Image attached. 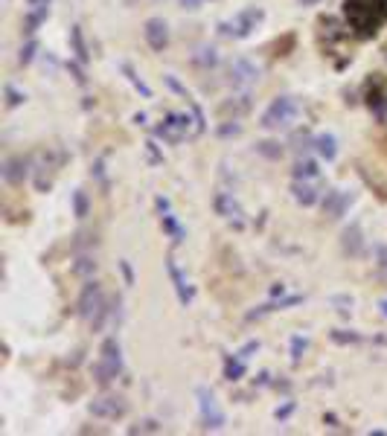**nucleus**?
Masks as SVG:
<instances>
[{
	"mask_svg": "<svg viewBox=\"0 0 387 436\" xmlns=\"http://www.w3.org/2000/svg\"><path fill=\"white\" fill-rule=\"evenodd\" d=\"M79 314L90 323V332H100L105 326V317H108V305H105V297H102V288L96 279H90L79 297Z\"/></svg>",
	"mask_w": 387,
	"mask_h": 436,
	"instance_id": "3",
	"label": "nucleus"
},
{
	"mask_svg": "<svg viewBox=\"0 0 387 436\" xmlns=\"http://www.w3.org/2000/svg\"><path fill=\"white\" fill-rule=\"evenodd\" d=\"M352 204V195L350 192H341V189H329L326 198H323V215L329 218H341L347 212V207Z\"/></svg>",
	"mask_w": 387,
	"mask_h": 436,
	"instance_id": "12",
	"label": "nucleus"
},
{
	"mask_svg": "<svg viewBox=\"0 0 387 436\" xmlns=\"http://www.w3.org/2000/svg\"><path fill=\"white\" fill-rule=\"evenodd\" d=\"M297 4H300V6H318L321 0H297Z\"/></svg>",
	"mask_w": 387,
	"mask_h": 436,
	"instance_id": "44",
	"label": "nucleus"
},
{
	"mask_svg": "<svg viewBox=\"0 0 387 436\" xmlns=\"http://www.w3.org/2000/svg\"><path fill=\"white\" fill-rule=\"evenodd\" d=\"M47 15H50V4H35V6H30V15H27V20H23V32L32 35L41 27V23L47 20Z\"/></svg>",
	"mask_w": 387,
	"mask_h": 436,
	"instance_id": "19",
	"label": "nucleus"
},
{
	"mask_svg": "<svg viewBox=\"0 0 387 436\" xmlns=\"http://www.w3.org/2000/svg\"><path fill=\"white\" fill-rule=\"evenodd\" d=\"M292 410H294V404L288 401L285 407H280V410H277V419H288V416H292Z\"/></svg>",
	"mask_w": 387,
	"mask_h": 436,
	"instance_id": "40",
	"label": "nucleus"
},
{
	"mask_svg": "<svg viewBox=\"0 0 387 436\" xmlns=\"http://www.w3.org/2000/svg\"><path fill=\"white\" fill-rule=\"evenodd\" d=\"M262 18H265V12L259 9V6H251V9H245V12H239L230 23H225V32L227 35H233V38H248L259 23H262Z\"/></svg>",
	"mask_w": 387,
	"mask_h": 436,
	"instance_id": "9",
	"label": "nucleus"
},
{
	"mask_svg": "<svg viewBox=\"0 0 387 436\" xmlns=\"http://www.w3.org/2000/svg\"><path fill=\"white\" fill-rule=\"evenodd\" d=\"M160 218H163V230H166L169 236H172V241H175V245H181V241L186 238V230H184V227H181V224H178V222H175V218L169 215V212H163Z\"/></svg>",
	"mask_w": 387,
	"mask_h": 436,
	"instance_id": "24",
	"label": "nucleus"
},
{
	"mask_svg": "<svg viewBox=\"0 0 387 436\" xmlns=\"http://www.w3.org/2000/svg\"><path fill=\"white\" fill-rule=\"evenodd\" d=\"M35 53H38V41H35V38H30V41H27V47H23V50H20V56H18L20 67H27V64L35 59Z\"/></svg>",
	"mask_w": 387,
	"mask_h": 436,
	"instance_id": "29",
	"label": "nucleus"
},
{
	"mask_svg": "<svg viewBox=\"0 0 387 436\" xmlns=\"http://www.w3.org/2000/svg\"><path fill=\"white\" fill-rule=\"evenodd\" d=\"M242 375H245V361H242L239 355L236 358H227L225 361V378L227 381H239Z\"/></svg>",
	"mask_w": 387,
	"mask_h": 436,
	"instance_id": "25",
	"label": "nucleus"
},
{
	"mask_svg": "<svg viewBox=\"0 0 387 436\" xmlns=\"http://www.w3.org/2000/svg\"><path fill=\"white\" fill-rule=\"evenodd\" d=\"M256 349H259V344H256V341H251V344H245V346L239 349V358H242V361H248V358H251Z\"/></svg>",
	"mask_w": 387,
	"mask_h": 436,
	"instance_id": "37",
	"label": "nucleus"
},
{
	"mask_svg": "<svg viewBox=\"0 0 387 436\" xmlns=\"http://www.w3.org/2000/svg\"><path fill=\"white\" fill-rule=\"evenodd\" d=\"M294 178H300V181H318L321 178V169H318V163H314V160H297Z\"/></svg>",
	"mask_w": 387,
	"mask_h": 436,
	"instance_id": "23",
	"label": "nucleus"
},
{
	"mask_svg": "<svg viewBox=\"0 0 387 436\" xmlns=\"http://www.w3.org/2000/svg\"><path fill=\"white\" fill-rule=\"evenodd\" d=\"M344 20L358 41H370L387 23V0H344Z\"/></svg>",
	"mask_w": 387,
	"mask_h": 436,
	"instance_id": "1",
	"label": "nucleus"
},
{
	"mask_svg": "<svg viewBox=\"0 0 387 436\" xmlns=\"http://www.w3.org/2000/svg\"><path fill=\"white\" fill-rule=\"evenodd\" d=\"M143 32H146V41H149V47H152V50H163V47L169 44V27H166V23L160 20V18H152V20H146V30H143Z\"/></svg>",
	"mask_w": 387,
	"mask_h": 436,
	"instance_id": "14",
	"label": "nucleus"
},
{
	"mask_svg": "<svg viewBox=\"0 0 387 436\" xmlns=\"http://www.w3.org/2000/svg\"><path fill=\"white\" fill-rule=\"evenodd\" d=\"M379 308H381V314L387 317V300H381V303H379Z\"/></svg>",
	"mask_w": 387,
	"mask_h": 436,
	"instance_id": "46",
	"label": "nucleus"
},
{
	"mask_svg": "<svg viewBox=\"0 0 387 436\" xmlns=\"http://www.w3.org/2000/svg\"><path fill=\"white\" fill-rule=\"evenodd\" d=\"M88 410L96 419H111L114 422V419H123L129 413V401L123 396H100V399L90 401Z\"/></svg>",
	"mask_w": 387,
	"mask_h": 436,
	"instance_id": "10",
	"label": "nucleus"
},
{
	"mask_svg": "<svg viewBox=\"0 0 387 436\" xmlns=\"http://www.w3.org/2000/svg\"><path fill=\"white\" fill-rule=\"evenodd\" d=\"M215 59H219V56H215L213 47H201L198 56H196V61H198L201 67H213V64H215Z\"/></svg>",
	"mask_w": 387,
	"mask_h": 436,
	"instance_id": "32",
	"label": "nucleus"
},
{
	"mask_svg": "<svg viewBox=\"0 0 387 436\" xmlns=\"http://www.w3.org/2000/svg\"><path fill=\"white\" fill-rule=\"evenodd\" d=\"M256 152H262L265 157H271V160L282 157V149H280L277 143H271V140H268V143H259V145H256Z\"/></svg>",
	"mask_w": 387,
	"mask_h": 436,
	"instance_id": "31",
	"label": "nucleus"
},
{
	"mask_svg": "<svg viewBox=\"0 0 387 436\" xmlns=\"http://www.w3.org/2000/svg\"><path fill=\"white\" fill-rule=\"evenodd\" d=\"M292 192H294V201L297 204L311 207V204H318V198H321V183L318 181H300V178H294Z\"/></svg>",
	"mask_w": 387,
	"mask_h": 436,
	"instance_id": "13",
	"label": "nucleus"
},
{
	"mask_svg": "<svg viewBox=\"0 0 387 436\" xmlns=\"http://www.w3.org/2000/svg\"><path fill=\"white\" fill-rule=\"evenodd\" d=\"M4 90H6V105H9V108H18L23 99H27V96H23V93H18L12 85H6Z\"/></svg>",
	"mask_w": 387,
	"mask_h": 436,
	"instance_id": "33",
	"label": "nucleus"
},
{
	"mask_svg": "<svg viewBox=\"0 0 387 436\" xmlns=\"http://www.w3.org/2000/svg\"><path fill=\"white\" fill-rule=\"evenodd\" d=\"M119 373H123V352H119V344L111 337V341L102 344V358L93 363V378L105 387V384H111Z\"/></svg>",
	"mask_w": 387,
	"mask_h": 436,
	"instance_id": "7",
	"label": "nucleus"
},
{
	"mask_svg": "<svg viewBox=\"0 0 387 436\" xmlns=\"http://www.w3.org/2000/svg\"><path fill=\"white\" fill-rule=\"evenodd\" d=\"M361 93H364V105L370 108V114L379 119V123H387V76L370 73V76L364 79Z\"/></svg>",
	"mask_w": 387,
	"mask_h": 436,
	"instance_id": "5",
	"label": "nucleus"
},
{
	"mask_svg": "<svg viewBox=\"0 0 387 436\" xmlns=\"http://www.w3.org/2000/svg\"><path fill=\"white\" fill-rule=\"evenodd\" d=\"M70 41H73L76 59L85 64V61H88V47H85V38H82V30H79V27H70Z\"/></svg>",
	"mask_w": 387,
	"mask_h": 436,
	"instance_id": "26",
	"label": "nucleus"
},
{
	"mask_svg": "<svg viewBox=\"0 0 387 436\" xmlns=\"http://www.w3.org/2000/svg\"><path fill=\"white\" fill-rule=\"evenodd\" d=\"M88 210H90L88 192H85V189H76V192H73V215H76V218H85Z\"/></svg>",
	"mask_w": 387,
	"mask_h": 436,
	"instance_id": "28",
	"label": "nucleus"
},
{
	"mask_svg": "<svg viewBox=\"0 0 387 436\" xmlns=\"http://www.w3.org/2000/svg\"><path fill=\"white\" fill-rule=\"evenodd\" d=\"M27 175H30V160H23V157H12V160H6V166H4V178H6L12 186H20Z\"/></svg>",
	"mask_w": 387,
	"mask_h": 436,
	"instance_id": "18",
	"label": "nucleus"
},
{
	"mask_svg": "<svg viewBox=\"0 0 387 436\" xmlns=\"http://www.w3.org/2000/svg\"><path fill=\"white\" fill-rule=\"evenodd\" d=\"M123 73H126V76H129V82H131V85H134V87H137V90H140L143 96H146V99H152V87H149L146 82H143V79L137 76V73H134V67H131V64H123Z\"/></svg>",
	"mask_w": 387,
	"mask_h": 436,
	"instance_id": "27",
	"label": "nucleus"
},
{
	"mask_svg": "<svg viewBox=\"0 0 387 436\" xmlns=\"http://www.w3.org/2000/svg\"><path fill=\"white\" fill-rule=\"evenodd\" d=\"M384 59H387V44H384Z\"/></svg>",
	"mask_w": 387,
	"mask_h": 436,
	"instance_id": "47",
	"label": "nucleus"
},
{
	"mask_svg": "<svg viewBox=\"0 0 387 436\" xmlns=\"http://www.w3.org/2000/svg\"><path fill=\"white\" fill-rule=\"evenodd\" d=\"M166 271H169V277H172V285H175V291H178V300H181L184 305H189V303H192V288L186 285V279H184V274H181V268H178V262H175V256L166 259Z\"/></svg>",
	"mask_w": 387,
	"mask_h": 436,
	"instance_id": "16",
	"label": "nucleus"
},
{
	"mask_svg": "<svg viewBox=\"0 0 387 436\" xmlns=\"http://www.w3.org/2000/svg\"><path fill=\"white\" fill-rule=\"evenodd\" d=\"M70 73H73V76H76V82H79V85H85V82H88V79H85V73H82V67H79V64H70Z\"/></svg>",
	"mask_w": 387,
	"mask_h": 436,
	"instance_id": "39",
	"label": "nucleus"
},
{
	"mask_svg": "<svg viewBox=\"0 0 387 436\" xmlns=\"http://www.w3.org/2000/svg\"><path fill=\"white\" fill-rule=\"evenodd\" d=\"M157 210H160V212H169V201H166V198H157Z\"/></svg>",
	"mask_w": 387,
	"mask_h": 436,
	"instance_id": "43",
	"label": "nucleus"
},
{
	"mask_svg": "<svg viewBox=\"0 0 387 436\" xmlns=\"http://www.w3.org/2000/svg\"><path fill=\"white\" fill-rule=\"evenodd\" d=\"M314 152H318L323 160H335L338 157V143L332 134H321V137H314Z\"/></svg>",
	"mask_w": 387,
	"mask_h": 436,
	"instance_id": "20",
	"label": "nucleus"
},
{
	"mask_svg": "<svg viewBox=\"0 0 387 436\" xmlns=\"http://www.w3.org/2000/svg\"><path fill=\"white\" fill-rule=\"evenodd\" d=\"M79 277H88V274H93L96 271V262H93V256H79V262H76V268H73Z\"/></svg>",
	"mask_w": 387,
	"mask_h": 436,
	"instance_id": "30",
	"label": "nucleus"
},
{
	"mask_svg": "<svg viewBox=\"0 0 387 436\" xmlns=\"http://www.w3.org/2000/svg\"><path fill=\"white\" fill-rule=\"evenodd\" d=\"M303 352H306V341H303V337L297 334V337H294V341H292V361L297 363V361L303 358Z\"/></svg>",
	"mask_w": 387,
	"mask_h": 436,
	"instance_id": "35",
	"label": "nucleus"
},
{
	"mask_svg": "<svg viewBox=\"0 0 387 436\" xmlns=\"http://www.w3.org/2000/svg\"><path fill=\"white\" fill-rule=\"evenodd\" d=\"M196 396H198V407H201V428L204 430L225 428V413L219 410V404H215V396L207 390V387H198Z\"/></svg>",
	"mask_w": 387,
	"mask_h": 436,
	"instance_id": "8",
	"label": "nucleus"
},
{
	"mask_svg": "<svg viewBox=\"0 0 387 436\" xmlns=\"http://www.w3.org/2000/svg\"><path fill=\"white\" fill-rule=\"evenodd\" d=\"M297 303H303V297H285V300H280V303H265L262 308H256V311H251V314H248V320H259L262 314L277 311V308H285V305H297Z\"/></svg>",
	"mask_w": 387,
	"mask_h": 436,
	"instance_id": "22",
	"label": "nucleus"
},
{
	"mask_svg": "<svg viewBox=\"0 0 387 436\" xmlns=\"http://www.w3.org/2000/svg\"><path fill=\"white\" fill-rule=\"evenodd\" d=\"M181 4H184L186 9H196V6H198V0H181Z\"/></svg>",
	"mask_w": 387,
	"mask_h": 436,
	"instance_id": "45",
	"label": "nucleus"
},
{
	"mask_svg": "<svg viewBox=\"0 0 387 436\" xmlns=\"http://www.w3.org/2000/svg\"><path fill=\"white\" fill-rule=\"evenodd\" d=\"M119 268H123V274H126V282L131 285V282H134V277H131V268H129V262H119Z\"/></svg>",
	"mask_w": 387,
	"mask_h": 436,
	"instance_id": "42",
	"label": "nucleus"
},
{
	"mask_svg": "<svg viewBox=\"0 0 387 436\" xmlns=\"http://www.w3.org/2000/svg\"><path fill=\"white\" fill-rule=\"evenodd\" d=\"M239 131H242V126H236V123H233V126L227 123V126H222V128H219V134H222V137H230V134H239Z\"/></svg>",
	"mask_w": 387,
	"mask_h": 436,
	"instance_id": "38",
	"label": "nucleus"
},
{
	"mask_svg": "<svg viewBox=\"0 0 387 436\" xmlns=\"http://www.w3.org/2000/svg\"><path fill=\"white\" fill-rule=\"evenodd\" d=\"M352 30L347 27V20L341 23L338 18L332 15H321L318 18V44H321V50L326 59H332V64L338 70H344L350 61H352V50L347 47ZM355 38V35H352Z\"/></svg>",
	"mask_w": 387,
	"mask_h": 436,
	"instance_id": "2",
	"label": "nucleus"
},
{
	"mask_svg": "<svg viewBox=\"0 0 387 436\" xmlns=\"http://www.w3.org/2000/svg\"><path fill=\"white\" fill-rule=\"evenodd\" d=\"M192 134H198V119H189L186 114H169L160 126H155V137L169 145H178Z\"/></svg>",
	"mask_w": 387,
	"mask_h": 436,
	"instance_id": "4",
	"label": "nucleus"
},
{
	"mask_svg": "<svg viewBox=\"0 0 387 436\" xmlns=\"http://www.w3.org/2000/svg\"><path fill=\"white\" fill-rule=\"evenodd\" d=\"M248 111H251V96L248 93L245 96H236V99H230V102L222 105V116H230L233 114V119L242 116V114H248Z\"/></svg>",
	"mask_w": 387,
	"mask_h": 436,
	"instance_id": "21",
	"label": "nucleus"
},
{
	"mask_svg": "<svg viewBox=\"0 0 387 436\" xmlns=\"http://www.w3.org/2000/svg\"><path fill=\"white\" fill-rule=\"evenodd\" d=\"M379 268L387 274V248H379Z\"/></svg>",
	"mask_w": 387,
	"mask_h": 436,
	"instance_id": "41",
	"label": "nucleus"
},
{
	"mask_svg": "<svg viewBox=\"0 0 387 436\" xmlns=\"http://www.w3.org/2000/svg\"><path fill=\"white\" fill-rule=\"evenodd\" d=\"M341 245H344L347 256H361V253H364V233H361V224H350L344 230Z\"/></svg>",
	"mask_w": 387,
	"mask_h": 436,
	"instance_id": "17",
	"label": "nucleus"
},
{
	"mask_svg": "<svg viewBox=\"0 0 387 436\" xmlns=\"http://www.w3.org/2000/svg\"><path fill=\"white\" fill-rule=\"evenodd\" d=\"M297 102L294 96H277V99L268 105V111L262 114V126L268 131H280V128H288L297 119Z\"/></svg>",
	"mask_w": 387,
	"mask_h": 436,
	"instance_id": "6",
	"label": "nucleus"
},
{
	"mask_svg": "<svg viewBox=\"0 0 387 436\" xmlns=\"http://www.w3.org/2000/svg\"><path fill=\"white\" fill-rule=\"evenodd\" d=\"M131 433H160V425H157V422H152V419H146V422L134 425V428H131Z\"/></svg>",
	"mask_w": 387,
	"mask_h": 436,
	"instance_id": "34",
	"label": "nucleus"
},
{
	"mask_svg": "<svg viewBox=\"0 0 387 436\" xmlns=\"http://www.w3.org/2000/svg\"><path fill=\"white\" fill-rule=\"evenodd\" d=\"M256 79H259V70L248 59H236L230 64V85L233 87H251Z\"/></svg>",
	"mask_w": 387,
	"mask_h": 436,
	"instance_id": "11",
	"label": "nucleus"
},
{
	"mask_svg": "<svg viewBox=\"0 0 387 436\" xmlns=\"http://www.w3.org/2000/svg\"><path fill=\"white\" fill-rule=\"evenodd\" d=\"M332 341H335V344H358L361 337L352 334V332H350V334H344V332H332Z\"/></svg>",
	"mask_w": 387,
	"mask_h": 436,
	"instance_id": "36",
	"label": "nucleus"
},
{
	"mask_svg": "<svg viewBox=\"0 0 387 436\" xmlns=\"http://www.w3.org/2000/svg\"><path fill=\"white\" fill-rule=\"evenodd\" d=\"M215 212H219L222 218H227V222H236V227H242V207L233 201V195H227V192H219L213 201Z\"/></svg>",
	"mask_w": 387,
	"mask_h": 436,
	"instance_id": "15",
	"label": "nucleus"
}]
</instances>
